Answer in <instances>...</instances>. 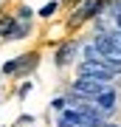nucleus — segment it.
Masks as SVG:
<instances>
[{
    "mask_svg": "<svg viewBox=\"0 0 121 127\" xmlns=\"http://www.w3.org/2000/svg\"><path fill=\"white\" fill-rule=\"evenodd\" d=\"M104 88H107V82H101L96 76H87V73H82V76L73 82V91L82 93V96H99Z\"/></svg>",
    "mask_w": 121,
    "mask_h": 127,
    "instance_id": "2",
    "label": "nucleus"
},
{
    "mask_svg": "<svg viewBox=\"0 0 121 127\" xmlns=\"http://www.w3.org/2000/svg\"><path fill=\"white\" fill-rule=\"evenodd\" d=\"M85 54L90 62H96V65H101V68H107L113 73H121V57H110V54H101L96 45H87L85 48Z\"/></svg>",
    "mask_w": 121,
    "mask_h": 127,
    "instance_id": "1",
    "label": "nucleus"
},
{
    "mask_svg": "<svg viewBox=\"0 0 121 127\" xmlns=\"http://www.w3.org/2000/svg\"><path fill=\"white\" fill-rule=\"evenodd\" d=\"M116 23H118V28H121V9L116 11Z\"/></svg>",
    "mask_w": 121,
    "mask_h": 127,
    "instance_id": "8",
    "label": "nucleus"
},
{
    "mask_svg": "<svg viewBox=\"0 0 121 127\" xmlns=\"http://www.w3.org/2000/svg\"><path fill=\"white\" fill-rule=\"evenodd\" d=\"M107 37L113 40V45H116V48H118V54H121V31H110Z\"/></svg>",
    "mask_w": 121,
    "mask_h": 127,
    "instance_id": "6",
    "label": "nucleus"
},
{
    "mask_svg": "<svg viewBox=\"0 0 121 127\" xmlns=\"http://www.w3.org/2000/svg\"><path fill=\"white\" fill-rule=\"evenodd\" d=\"M96 9H99V0H85V3L79 6L76 17H73V23H82L85 17H90V14H96Z\"/></svg>",
    "mask_w": 121,
    "mask_h": 127,
    "instance_id": "3",
    "label": "nucleus"
},
{
    "mask_svg": "<svg viewBox=\"0 0 121 127\" xmlns=\"http://www.w3.org/2000/svg\"><path fill=\"white\" fill-rule=\"evenodd\" d=\"M54 11H56V3H48V6H42V9H40L42 17H48V14H54Z\"/></svg>",
    "mask_w": 121,
    "mask_h": 127,
    "instance_id": "7",
    "label": "nucleus"
},
{
    "mask_svg": "<svg viewBox=\"0 0 121 127\" xmlns=\"http://www.w3.org/2000/svg\"><path fill=\"white\" fill-rule=\"evenodd\" d=\"M96 104H99L101 110H113V107H116V93H113L110 88H104V91L96 96Z\"/></svg>",
    "mask_w": 121,
    "mask_h": 127,
    "instance_id": "4",
    "label": "nucleus"
},
{
    "mask_svg": "<svg viewBox=\"0 0 121 127\" xmlns=\"http://www.w3.org/2000/svg\"><path fill=\"white\" fill-rule=\"evenodd\" d=\"M14 28H17V26H14V20H9V17H6V20H0V37H9Z\"/></svg>",
    "mask_w": 121,
    "mask_h": 127,
    "instance_id": "5",
    "label": "nucleus"
}]
</instances>
